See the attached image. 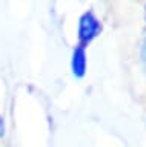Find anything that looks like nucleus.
I'll return each mask as SVG.
<instances>
[{
  "label": "nucleus",
  "mask_w": 146,
  "mask_h": 147,
  "mask_svg": "<svg viewBox=\"0 0 146 147\" xmlns=\"http://www.w3.org/2000/svg\"><path fill=\"white\" fill-rule=\"evenodd\" d=\"M100 22L97 20V17L92 12H85L80 18V25H79V40L81 46L83 43H89L92 38H95L100 34Z\"/></svg>",
  "instance_id": "nucleus-1"
},
{
  "label": "nucleus",
  "mask_w": 146,
  "mask_h": 147,
  "mask_svg": "<svg viewBox=\"0 0 146 147\" xmlns=\"http://www.w3.org/2000/svg\"><path fill=\"white\" fill-rule=\"evenodd\" d=\"M71 67H72V74L75 77L81 78L85 75L86 71V54H85V46L79 45L72 52V60H71Z\"/></svg>",
  "instance_id": "nucleus-2"
},
{
  "label": "nucleus",
  "mask_w": 146,
  "mask_h": 147,
  "mask_svg": "<svg viewBox=\"0 0 146 147\" xmlns=\"http://www.w3.org/2000/svg\"><path fill=\"white\" fill-rule=\"evenodd\" d=\"M5 133V123H3V118L0 117V136H3Z\"/></svg>",
  "instance_id": "nucleus-3"
}]
</instances>
